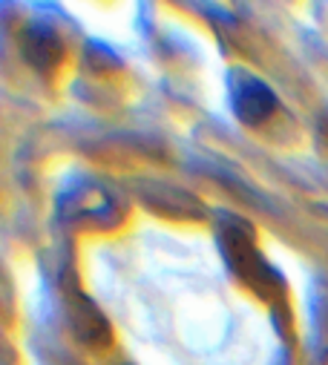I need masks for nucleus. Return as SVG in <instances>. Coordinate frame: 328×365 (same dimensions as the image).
I'll list each match as a JSON object with an SVG mask.
<instances>
[{"label":"nucleus","instance_id":"7ed1b4c3","mask_svg":"<svg viewBox=\"0 0 328 365\" xmlns=\"http://www.w3.org/2000/svg\"><path fill=\"white\" fill-rule=\"evenodd\" d=\"M61 213L69 222H87L96 227H113L118 222L116 199L98 185V181H75L61 196Z\"/></svg>","mask_w":328,"mask_h":365},{"label":"nucleus","instance_id":"39448f33","mask_svg":"<svg viewBox=\"0 0 328 365\" xmlns=\"http://www.w3.org/2000/svg\"><path fill=\"white\" fill-rule=\"evenodd\" d=\"M21 52L32 69L49 75L63 61V38L46 21H32L21 35Z\"/></svg>","mask_w":328,"mask_h":365},{"label":"nucleus","instance_id":"20e7f679","mask_svg":"<svg viewBox=\"0 0 328 365\" xmlns=\"http://www.w3.org/2000/svg\"><path fill=\"white\" fill-rule=\"evenodd\" d=\"M66 319H69V328H72V336L78 342H84L90 348H104L110 345L113 339V331H110V322L107 317L98 311V305L84 297V294H72L69 302H66Z\"/></svg>","mask_w":328,"mask_h":365},{"label":"nucleus","instance_id":"f03ea898","mask_svg":"<svg viewBox=\"0 0 328 365\" xmlns=\"http://www.w3.org/2000/svg\"><path fill=\"white\" fill-rule=\"evenodd\" d=\"M227 98H230L233 115L248 127L268 121L277 110V93L248 69L227 72Z\"/></svg>","mask_w":328,"mask_h":365},{"label":"nucleus","instance_id":"f257e3e1","mask_svg":"<svg viewBox=\"0 0 328 365\" xmlns=\"http://www.w3.org/2000/svg\"><path fill=\"white\" fill-rule=\"evenodd\" d=\"M219 242L225 247L227 264L233 267V273L239 279L248 282V288H257L260 294H265L262 288H277V273L274 267L257 253V245L251 239V227L239 222V219H227L225 227L219 230Z\"/></svg>","mask_w":328,"mask_h":365}]
</instances>
